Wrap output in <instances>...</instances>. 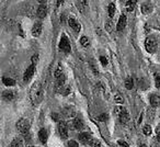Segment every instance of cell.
<instances>
[{"label":"cell","mask_w":160,"mask_h":147,"mask_svg":"<svg viewBox=\"0 0 160 147\" xmlns=\"http://www.w3.org/2000/svg\"><path fill=\"white\" fill-rule=\"evenodd\" d=\"M43 88L42 85L40 83H34V85L32 86L31 90H30V99H31L32 103L34 105H38V103L42 102L43 100Z\"/></svg>","instance_id":"6da1fadb"},{"label":"cell","mask_w":160,"mask_h":147,"mask_svg":"<svg viewBox=\"0 0 160 147\" xmlns=\"http://www.w3.org/2000/svg\"><path fill=\"white\" fill-rule=\"evenodd\" d=\"M30 121L28 119H21L17 123V129L19 131V133L22 135H28L30 131Z\"/></svg>","instance_id":"7a4b0ae2"},{"label":"cell","mask_w":160,"mask_h":147,"mask_svg":"<svg viewBox=\"0 0 160 147\" xmlns=\"http://www.w3.org/2000/svg\"><path fill=\"white\" fill-rule=\"evenodd\" d=\"M145 47H146V51L148 53H155L158 48V43H157V40L153 38H148L145 42Z\"/></svg>","instance_id":"3957f363"},{"label":"cell","mask_w":160,"mask_h":147,"mask_svg":"<svg viewBox=\"0 0 160 147\" xmlns=\"http://www.w3.org/2000/svg\"><path fill=\"white\" fill-rule=\"evenodd\" d=\"M59 49L64 53H69L71 51V46H70V43H69L68 38L65 34L62 35V38H60V42H59Z\"/></svg>","instance_id":"277c9868"},{"label":"cell","mask_w":160,"mask_h":147,"mask_svg":"<svg viewBox=\"0 0 160 147\" xmlns=\"http://www.w3.org/2000/svg\"><path fill=\"white\" fill-rule=\"evenodd\" d=\"M34 73H35V65L31 64L28 67L27 70H25L24 75H23V81H24V83H29L32 79V77L34 76Z\"/></svg>","instance_id":"5b68a950"},{"label":"cell","mask_w":160,"mask_h":147,"mask_svg":"<svg viewBox=\"0 0 160 147\" xmlns=\"http://www.w3.org/2000/svg\"><path fill=\"white\" fill-rule=\"evenodd\" d=\"M58 131H59V134L62 136V138H67L68 137V125H67L66 122L64 121H60L58 123Z\"/></svg>","instance_id":"8992f818"},{"label":"cell","mask_w":160,"mask_h":147,"mask_svg":"<svg viewBox=\"0 0 160 147\" xmlns=\"http://www.w3.org/2000/svg\"><path fill=\"white\" fill-rule=\"evenodd\" d=\"M62 116H64L65 119H75L76 111L73 110V108L66 107L62 109Z\"/></svg>","instance_id":"52a82bcc"},{"label":"cell","mask_w":160,"mask_h":147,"mask_svg":"<svg viewBox=\"0 0 160 147\" xmlns=\"http://www.w3.org/2000/svg\"><path fill=\"white\" fill-rule=\"evenodd\" d=\"M70 126H71V129H82L85 125H83V122H82V120H81V119L76 118V119H73V120L71 121Z\"/></svg>","instance_id":"ba28073f"},{"label":"cell","mask_w":160,"mask_h":147,"mask_svg":"<svg viewBox=\"0 0 160 147\" xmlns=\"http://www.w3.org/2000/svg\"><path fill=\"white\" fill-rule=\"evenodd\" d=\"M78 138H79V140L82 144H91V142H92V138H91V136H90V134L89 133H86V132H83V133H80L79 134V136H78Z\"/></svg>","instance_id":"9c48e42d"},{"label":"cell","mask_w":160,"mask_h":147,"mask_svg":"<svg viewBox=\"0 0 160 147\" xmlns=\"http://www.w3.org/2000/svg\"><path fill=\"white\" fill-rule=\"evenodd\" d=\"M126 23H127V19H126V16L125 14H122L118 19V25H116V29L118 31H123L126 27Z\"/></svg>","instance_id":"30bf717a"},{"label":"cell","mask_w":160,"mask_h":147,"mask_svg":"<svg viewBox=\"0 0 160 147\" xmlns=\"http://www.w3.org/2000/svg\"><path fill=\"white\" fill-rule=\"evenodd\" d=\"M41 33H42V23L36 22L32 28V35L38 38V36L41 35Z\"/></svg>","instance_id":"8fae6325"},{"label":"cell","mask_w":160,"mask_h":147,"mask_svg":"<svg viewBox=\"0 0 160 147\" xmlns=\"http://www.w3.org/2000/svg\"><path fill=\"white\" fill-rule=\"evenodd\" d=\"M46 13H47L46 5H40V7L38 8V11H36V16L40 19H43V18H45Z\"/></svg>","instance_id":"7c38bea8"},{"label":"cell","mask_w":160,"mask_h":147,"mask_svg":"<svg viewBox=\"0 0 160 147\" xmlns=\"http://www.w3.org/2000/svg\"><path fill=\"white\" fill-rule=\"evenodd\" d=\"M68 24H69V27H70L71 29L73 30V31L77 32V33H78V32H80V24H79V22H77V21H76L73 18H69L68 19Z\"/></svg>","instance_id":"4fadbf2b"},{"label":"cell","mask_w":160,"mask_h":147,"mask_svg":"<svg viewBox=\"0 0 160 147\" xmlns=\"http://www.w3.org/2000/svg\"><path fill=\"white\" fill-rule=\"evenodd\" d=\"M149 101H150V104L152 108H157L160 105V97L157 94H151L149 97Z\"/></svg>","instance_id":"5bb4252c"},{"label":"cell","mask_w":160,"mask_h":147,"mask_svg":"<svg viewBox=\"0 0 160 147\" xmlns=\"http://www.w3.org/2000/svg\"><path fill=\"white\" fill-rule=\"evenodd\" d=\"M114 113H115V115L118 116V119L121 118V116H123L124 114L127 113L126 109H125L124 107H121V105H116L115 108H114Z\"/></svg>","instance_id":"9a60e30c"},{"label":"cell","mask_w":160,"mask_h":147,"mask_svg":"<svg viewBox=\"0 0 160 147\" xmlns=\"http://www.w3.org/2000/svg\"><path fill=\"white\" fill-rule=\"evenodd\" d=\"M47 137H48V135H47V131L45 129H41L40 132H38V139L41 140V143L45 144V143L47 142Z\"/></svg>","instance_id":"2e32d148"},{"label":"cell","mask_w":160,"mask_h":147,"mask_svg":"<svg viewBox=\"0 0 160 147\" xmlns=\"http://www.w3.org/2000/svg\"><path fill=\"white\" fill-rule=\"evenodd\" d=\"M152 11V5L150 3H144L142 5V12L144 14H149Z\"/></svg>","instance_id":"e0dca14e"},{"label":"cell","mask_w":160,"mask_h":147,"mask_svg":"<svg viewBox=\"0 0 160 147\" xmlns=\"http://www.w3.org/2000/svg\"><path fill=\"white\" fill-rule=\"evenodd\" d=\"M65 76L64 77H62V78H59V79H57L56 80V83H55V90L56 91H60V90L62 89V88L65 87Z\"/></svg>","instance_id":"ac0fdd59"},{"label":"cell","mask_w":160,"mask_h":147,"mask_svg":"<svg viewBox=\"0 0 160 147\" xmlns=\"http://www.w3.org/2000/svg\"><path fill=\"white\" fill-rule=\"evenodd\" d=\"M10 147H23V138L21 137V136H18V137H16L11 142V145H10Z\"/></svg>","instance_id":"d6986e66"},{"label":"cell","mask_w":160,"mask_h":147,"mask_svg":"<svg viewBox=\"0 0 160 147\" xmlns=\"http://www.w3.org/2000/svg\"><path fill=\"white\" fill-rule=\"evenodd\" d=\"M64 71H62V67L60 66V65H58L57 67H56L55 71H54V77H55V79L57 80V79L62 78V77H64Z\"/></svg>","instance_id":"ffe728a7"},{"label":"cell","mask_w":160,"mask_h":147,"mask_svg":"<svg viewBox=\"0 0 160 147\" xmlns=\"http://www.w3.org/2000/svg\"><path fill=\"white\" fill-rule=\"evenodd\" d=\"M2 98L6 99L7 101H11L14 99V92L10 91V90H6V91L2 92Z\"/></svg>","instance_id":"44dd1931"},{"label":"cell","mask_w":160,"mask_h":147,"mask_svg":"<svg viewBox=\"0 0 160 147\" xmlns=\"http://www.w3.org/2000/svg\"><path fill=\"white\" fill-rule=\"evenodd\" d=\"M2 83L5 86H8V87H11V86L16 85V81L12 78H8V77H3L2 78Z\"/></svg>","instance_id":"7402d4cb"},{"label":"cell","mask_w":160,"mask_h":147,"mask_svg":"<svg viewBox=\"0 0 160 147\" xmlns=\"http://www.w3.org/2000/svg\"><path fill=\"white\" fill-rule=\"evenodd\" d=\"M135 5H136V1L135 0H132V1H127L126 3V10L128 12H132L135 8Z\"/></svg>","instance_id":"603a6c76"},{"label":"cell","mask_w":160,"mask_h":147,"mask_svg":"<svg viewBox=\"0 0 160 147\" xmlns=\"http://www.w3.org/2000/svg\"><path fill=\"white\" fill-rule=\"evenodd\" d=\"M125 87H126V89H128V90L133 89L134 81H133V78H132V77H129V78H127L126 80H125Z\"/></svg>","instance_id":"cb8c5ba5"},{"label":"cell","mask_w":160,"mask_h":147,"mask_svg":"<svg viewBox=\"0 0 160 147\" xmlns=\"http://www.w3.org/2000/svg\"><path fill=\"white\" fill-rule=\"evenodd\" d=\"M109 17L110 18H112V17L114 16V14H115V3H111L109 5Z\"/></svg>","instance_id":"d4e9b609"},{"label":"cell","mask_w":160,"mask_h":147,"mask_svg":"<svg viewBox=\"0 0 160 147\" xmlns=\"http://www.w3.org/2000/svg\"><path fill=\"white\" fill-rule=\"evenodd\" d=\"M80 44L82 45L83 47H88L90 45V41L87 36H82V38H80Z\"/></svg>","instance_id":"484cf974"},{"label":"cell","mask_w":160,"mask_h":147,"mask_svg":"<svg viewBox=\"0 0 160 147\" xmlns=\"http://www.w3.org/2000/svg\"><path fill=\"white\" fill-rule=\"evenodd\" d=\"M142 133H144L145 135H147V136L151 135V133H152V129H151L150 125H145V126L142 127Z\"/></svg>","instance_id":"4316f807"},{"label":"cell","mask_w":160,"mask_h":147,"mask_svg":"<svg viewBox=\"0 0 160 147\" xmlns=\"http://www.w3.org/2000/svg\"><path fill=\"white\" fill-rule=\"evenodd\" d=\"M114 101H115L118 104H123V103H124V98H123L122 94H115V97H114Z\"/></svg>","instance_id":"83f0119b"},{"label":"cell","mask_w":160,"mask_h":147,"mask_svg":"<svg viewBox=\"0 0 160 147\" xmlns=\"http://www.w3.org/2000/svg\"><path fill=\"white\" fill-rule=\"evenodd\" d=\"M120 121H121L122 123L128 122V121H129V114H128V112H127L126 114H124L123 116H121V118H120Z\"/></svg>","instance_id":"f1b7e54d"},{"label":"cell","mask_w":160,"mask_h":147,"mask_svg":"<svg viewBox=\"0 0 160 147\" xmlns=\"http://www.w3.org/2000/svg\"><path fill=\"white\" fill-rule=\"evenodd\" d=\"M60 92L62 94V96H67V94H69V92H70V87H64L60 90Z\"/></svg>","instance_id":"f546056e"},{"label":"cell","mask_w":160,"mask_h":147,"mask_svg":"<svg viewBox=\"0 0 160 147\" xmlns=\"http://www.w3.org/2000/svg\"><path fill=\"white\" fill-rule=\"evenodd\" d=\"M91 147H102V145H101L100 140L94 139V140H92V142H91Z\"/></svg>","instance_id":"4dcf8cb0"},{"label":"cell","mask_w":160,"mask_h":147,"mask_svg":"<svg viewBox=\"0 0 160 147\" xmlns=\"http://www.w3.org/2000/svg\"><path fill=\"white\" fill-rule=\"evenodd\" d=\"M98 120L101 121V122H105V121L108 120V114L103 113V114H101V115H99L98 116Z\"/></svg>","instance_id":"1f68e13d"},{"label":"cell","mask_w":160,"mask_h":147,"mask_svg":"<svg viewBox=\"0 0 160 147\" xmlns=\"http://www.w3.org/2000/svg\"><path fill=\"white\" fill-rule=\"evenodd\" d=\"M100 62H101V64H102L103 66H107V65H108V59H107V57H105V56H100Z\"/></svg>","instance_id":"d6a6232c"},{"label":"cell","mask_w":160,"mask_h":147,"mask_svg":"<svg viewBox=\"0 0 160 147\" xmlns=\"http://www.w3.org/2000/svg\"><path fill=\"white\" fill-rule=\"evenodd\" d=\"M68 146L69 147H79V145H78V143L76 142V140H69Z\"/></svg>","instance_id":"836d02e7"},{"label":"cell","mask_w":160,"mask_h":147,"mask_svg":"<svg viewBox=\"0 0 160 147\" xmlns=\"http://www.w3.org/2000/svg\"><path fill=\"white\" fill-rule=\"evenodd\" d=\"M118 145H120L121 147H129L128 144H127L126 142H124V140H118Z\"/></svg>","instance_id":"e575fe53"},{"label":"cell","mask_w":160,"mask_h":147,"mask_svg":"<svg viewBox=\"0 0 160 147\" xmlns=\"http://www.w3.org/2000/svg\"><path fill=\"white\" fill-rule=\"evenodd\" d=\"M156 87H157L158 89H160V76H158L157 78H156Z\"/></svg>","instance_id":"d590c367"},{"label":"cell","mask_w":160,"mask_h":147,"mask_svg":"<svg viewBox=\"0 0 160 147\" xmlns=\"http://www.w3.org/2000/svg\"><path fill=\"white\" fill-rule=\"evenodd\" d=\"M38 54H35V55L32 57V64L35 65V63L38 62Z\"/></svg>","instance_id":"8d00e7d4"},{"label":"cell","mask_w":160,"mask_h":147,"mask_svg":"<svg viewBox=\"0 0 160 147\" xmlns=\"http://www.w3.org/2000/svg\"><path fill=\"white\" fill-rule=\"evenodd\" d=\"M52 118H53V120H54V121H56V122H57V121L59 120V116H58V114H56V113H53V114H52Z\"/></svg>","instance_id":"74e56055"},{"label":"cell","mask_w":160,"mask_h":147,"mask_svg":"<svg viewBox=\"0 0 160 147\" xmlns=\"http://www.w3.org/2000/svg\"><path fill=\"white\" fill-rule=\"evenodd\" d=\"M107 30H108V31H111V30H112V25H110L109 22L107 23Z\"/></svg>","instance_id":"f35d334b"},{"label":"cell","mask_w":160,"mask_h":147,"mask_svg":"<svg viewBox=\"0 0 160 147\" xmlns=\"http://www.w3.org/2000/svg\"><path fill=\"white\" fill-rule=\"evenodd\" d=\"M64 3V1H57V5H58V6H59V5H60V3Z\"/></svg>","instance_id":"ab89813d"},{"label":"cell","mask_w":160,"mask_h":147,"mask_svg":"<svg viewBox=\"0 0 160 147\" xmlns=\"http://www.w3.org/2000/svg\"><path fill=\"white\" fill-rule=\"evenodd\" d=\"M139 147H147V146H146V145H144V144H142V145H140Z\"/></svg>","instance_id":"60d3db41"},{"label":"cell","mask_w":160,"mask_h":147,"mask_svg":"<svg viewBox=\"0 0 160 147\" xmlns=\"http://www.w3.org/2000/svg\"><path fill=\"white\" fill-rule=\"evenodd\" d=\"M28 147H34V146H28Z\"/></svg>","instance_id":"b9f144b4"}]
</instances>
